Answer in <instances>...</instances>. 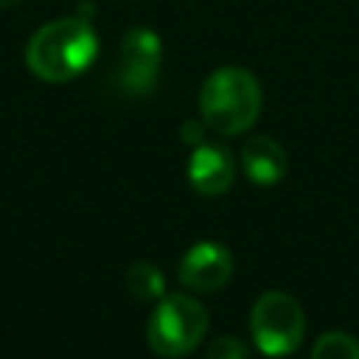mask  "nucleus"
Listing matches in <instances>:
<instances>
[{"label": "nucleus", "mask_w": 359, "mask_h": 359, "mask_svg": "<svg viewBox=\"0 0 359 359\" xmlns=\"http://www.w3.org/2000/svg\"><path fill=\"white\" fill-rule=\"evenodd\" d=\"M126 289L137 300H154L157 303L165 294V278L154 264L137 261L126 269Z\"/></svg>", "instance_id": "nucleus-9"}, {"label": "nucleus", "mask_w": 359, "mask_h": 359, "mask_svg": "<svg viewBox=\"0 0 359 359\" xmlns=\"http://www.w3.org/2000/svg\"><path fill=\"white\" fill-rule=\"evenodd\" d=\"M20 0H0V8H11V6H17Z\"/></svg>", "instance_id": "nucleus-13"}, {"label": "nucleus", "mask_w": 359, "mask_h": 359, "mask_svg": "<svg viewBox=\"0 0 359 359\" xmlns=\"http://www.w3.org/2000/svg\"><path fill=\"white\" fill-rule=\"evenodd\" d=\"M311 359H359V339L348 331H325L317 337Z\"/></svg>", "instance_id": "nucleus-10"}, {"label": "nucleus", "mask_w": 359, "mask_h": 359, "mask_svg": "<svg viewBox=\"0 0 359 359\" xmlns=\"http://www.w3.org/2000/svg\"><path fill=\"white\" fill-rule=\"evenodd\" d=\"M306 334V314L286 292H264L250 311V337L264 356H286L297 351Z\"/></svg>", "instance_id": "nucleus-4"}, {"label": "nucleus", "mask_w": 359, "mask_h": 359, "mask_svg": "<svg viewBox=\"0 0 359 359\" xmlns=\"http://www.w3.org/2000/svg\"><path fill=\"white\" fill-rule=\"evenodd\" d=\"M264 93L258 79L236 65L216 67L199 87V118L216 135H241L261 115Z\"/></svg>", "instance_id": "nucleus-2"}, {"label": "nucleus", "mask_w": 359, "mask_h": 359, "mask_svg": "<svg viewBox=\"0 0 359 359\" xmlns=\"http://www.w3.org/2000/svg\"><path fill=\"white\" fill-rule=\"evenodd\" d=\"M208 331V309L191 294H163L146 323V342L163 359L191 353Z\"/></svg>", "instance_id": "nucleus-3"}, {"label": "nucleus", "mask_w": 359, "mask_h": 359, "mask_svg": "<svg viewBox=\"0 0 359 359\" xmlns=\"http://www.w3.org/2000/svg\"><path fill=\"white\" fill-rule=\"evenodd\" d=\"M241 171L255 185H278L289 171L286 149L269 135H252L244 140L238 154Z\"/></svg>", "instance_id": "nucleus-8"}, {"label": "nucleus", "mask_w": 359, "mask_h": 359, "mask_svg": "<svg viewBox=\"0 0 359 359\" xmlns=\"http://www.w3.org/2000/svg\"><path fill=\"white\" fill-rule=\"evenodd\" d=\"M233 275V255L219 241H196L177 264V278L191 292H216Z\"/></svg>", "instance_id": "nucleus-6"}, {"label": "nucleus", "mask_w": 359, "mask_h": 359, "mask_svg": "<svg viewBox=\"0 0 359 359\" xmlns=\"http://www.w3.org/2000/svg\"><path fill=\"white\" fill-rule=\"evenodd\" d=\"M202 137H205V121H202V118H199V121H185V123L180 126V140H182V143L199 146V143H205Z\"/></svg>", "instance_id": "nucleus-12"}, {"label": "nucleus", "mask_w": 359, "mask_h": 359, "mask_svg": "<svg viewBox=\"0 0 359 359\" xmlns=\"http://www.w3.org/2000/svg\"><path fill=\"white\" fill-rule=\"evenodd\" d=\"M98 56V34L84 17H59L36 28L25 45V67L48 81L62 84L81 76Z\"/></svg>", "instance_id": "nucleus-1"}, {"label": "nucleus", "mask_w": 359, "mask_h": 359, "mask_svg": "<svg viewBox=\"0 0 359 359\" xmlns=\"http://www.w3.org/2000/svg\"><path fill=\"white\" fill-rule=\"evenodd\" d=\"M163 42L151 28H129L121 39V56L112 73L115 87L129 98H146L154 93L160 79Z\"/></svg>", "instance_id": "nucleus-5"}, {"label": "nucleus", "mask_w": 359, "mask_h": 359, "mask_svg": "<svg viewBox=\"0 0 359 359\" xmlns=\"http://www.w3.org/2000/svg\"><path fill=\"white\" fill-rule=\"evenodd\" d=\"M205 359H250V348L236 334H222V337L210 339Z\"/></svg>", "instance_id": "nucleus-11"}, {"label": "nucleus", "mask_w": 359, "mask_h": 359, "mask_svg": "<svg viewBox=\"0 0 359 359\" xmlns=\"http://www.w3.org/2000/svg\"><path fill=\"white\" fill-rule=\"evenodd\" d=\"M236 180V157L222 143H199L188 157V182L202 196H222Z\"/></svg>", "instance_id": "nucleus-7"}]
</instances>
